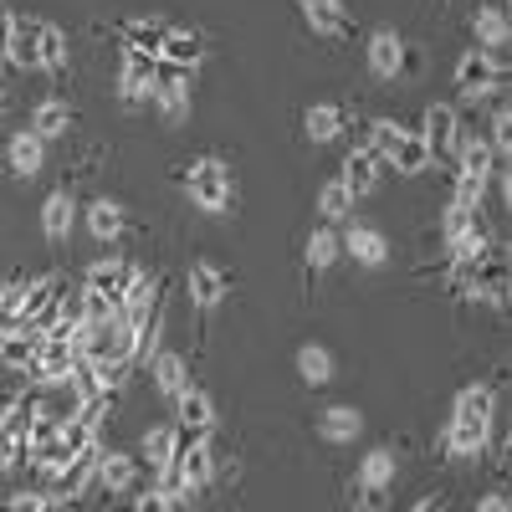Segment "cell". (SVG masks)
<instances>
[{
    "label": "cell",
    "instance_id": "1",
    "mask_svg": "<svg viewBox=\"0 0 512 512\" xmlns=\"http://www.w3.org/2000/svg\"><path fill=\"white\" fill-rule=\"evenodd\" d=\"M492 431H497V384H466L451 405V420L441 431V451L451 461H477L487 456L492 446Z\"/></svg>",
    "mask_w": 512,
    "mask_h": 512
},
{
    "label": "cell",
    "instance_id": "2",
    "mask_svg": "<svg viewBox=\"0 0 512 512\" xmlns=\"http://www.w3.org/2000/svg\"><path fill=\"white\" fill-rule=\"evenodd\" d=\"M185 195L205 210V216H226V210L236 205V175H231V164L216 159V154H200L185 164V175H180Z\"/></svg>",
    "mask_w": 512,
    "mask_h": 512
},
{
    "label": "cell",
    "instance_id": "3",
    "mask_svg": "<svg viewBox=\"0 0 512 512\" xmlns=\"http://www.w3.org/2000/svg\"><path fill=\"white\" fill-rule=\"evenodd\" d=\"M507 88V67H502V57L497 52H461V62H456V93H461V103H482V98H492V93H502Z\"/></svg>",
    "mask_w": 512,
    "mask_h": 512
},
{
    "label": "cell",
    "instance_id": "4",
    "mask_svg": "<svg viewBox=\"0 0 512 512\" xmlns=\"http://www.w3.org/2000/svg\"><path fill=\"white\" fill-rule=\"evenodd\" d=\"M139 272H144V267H139V262H128V256H98V262L82 272V287L98 292V297H108V303L118 308V303H123V292L134 287Z\"/></svg>",
    "mask_w": 512,
    "mask_h": 512
},
{
    "label": "cell",
    "instance_id": "5",
    "mask_svg": "<svg viewBox=\"0 0 512 512\" xmlns=\"http://www.w3.org/2000/svg\"><path fill=\"white\" fill-rule=\"evenodd\" d=\"M420 139L431 149V159H456V144H461V108L456 103H431L425 108V123H420Z\"/></svg>",
    "mask_w": 512,
    "mask_h": 512
},
{
    "label": "cell",
    "instance_id": "6",
    "mask_svg": "<svg viewBox=\"0 0 512 512\" xmlns=\"http://www.w3.org/2000/svg\"><path fill=\"white\" fill-rule=\"evenodd\" d=\"M175 431H180V441H210L216 436V400H210L200 384H190L175 400Z\"/></svg>",
    "mask_w": 512,
    "mask_h": 512
},
{
    "label": "cell",
    "instance_id": "7",
    "mask_svg": "<svg viewBox=\"0 0 512 512\" xmlns=\"http://www.w3.org/2000/svg\"><path fill=\"white\" fill-rule=\"evenodd\" d=\"M154 72H159V57L123 47V67H118V98H123L128 108H144V103L154 98Z\"/></svg>",
    "mask_w": 512,
    "mask_h": 512
},
{
    "label": "cell",
    "instance_id": "8",
    "mask_svg": "<svg viewBox=\"0 0 512 512\" xmlns=\"http://www.w3.org/2000/svg\"><path fill=\"white\" fill-rule=\"evenodd\" d=\"M190 82H195V72H180V67H169V62H159V72H154V108L169 118V123H180L185 113H190Z\"/></svg>",
    "mask_w": 512,
    "mask_h": 512
},
{
    "label": "cell",
    "instance_id": "9",
    "mask_svg": "<svg viewBox=\"0 0 512 512\" xmlns=\"http://www.w3.org/2000/svg\"><path fill=\"white\" fill-rule=\"evenodd\" d=\"M72 364H77V349L62 344V338H41V354L31 364V384L36 390H62L72 379Z\"/></svg>",
    "mask_w": 512,
    "mask_h": 512
},
{
    "label": "cell",
    "instance_id": "10",
    "mask_svg": "<svg viewBox=\"0 0 512 512\" xmlns=\"http://www.w3.org/2000/svg\"><path fill=\"white\" fill-rule=\"evenodd\" d=\"M144 369H149L154 390H159L169 405H175V400L190 390V384H195V374H190V359H185V354H175V349H159V354H154Z\"/></svg>",
    "mask_w": 512,
    "mask_h": 512
},
{
    "label": "cell",
    "instance_id": "11",
    "mask_svg": "<svg viewBox=\"0 0 512 512\" xmlns=\"http://www.w3.org/2000/svg\"><path fill=\"white\" fill-rule=\"evenodd\" d=\"M384 169H390V164H384L379 154H369V149H349V154H344V169H338V180H344V190H349L354 200H364V195L379 190Z\"/></svg>",
    "mask_w": 512,
    "mask_h": 512
},
{
    "label": "cell",
    "instance_id": "12",
    "mask_svg": "<svg viewBox=\"0 0 512 512\" xmlns=\"http://www.w3.org/2000/svg\"><path fill=\"white\" fill-rule=\"evenodd\" d=\"M139 472H144L139 456L108 451V446H103V456H98V477H93V482H98L108 497H123V492H134V487H139Z\"/></svg>",
    "mask_w": 512,
    "mask_h": 512
},
{
    "label": "cell",
    "instance_id": "13",
    "mask_svg": "<svg viewBox=\"0 0 512 512\" xmlns=\"http://www.w3.org/2000/svg\"><path fill=\"white\" fill-rule=\"evenodd\" d=\"M236 287V277L226 272V267H216V262H195L190 267V303L200 308V313H210V308H221V297Z\"/></svg>",
    "mask_w": 512,
    "mask_h": 512
},
{
    "label": "cell",
    "instance_id": "14",
    "mask_svg": "<svg viewBox=\"0 0 512 512\" xmlns=\"http://www.w3.org/2000/svg\"><path fill=\"white\" fill-rule=\"evenodd\" d=\"M364 57H369V72H374L379 82L400 77V57H405V41H400V31L379 26V31H374V36L364 41Z\"/></svg>",
    "mask_w": 512,
    "mask_h": 512
},
{
    "label": "cell",
    "instance_id": "15",
    "mask_svg": "<svg viewBox=\"0 0 512 512\" xmlns=\"http://www.w3.org/2000/svg\"><path fill=\"white\" fill-rule=\"evenodd\" d=\"M338 241H344V256H354L359 267H384V262H390V241H384V231H374V226L349 221V231Z\"/></svg>",
    "mask_w": 512,
    "mask_h": 512
},
{
    "label": "cell",
    "instance_id": "16",
    "mask_svg": "<svg viewBox=\"0 0 512 512\" xmlns=\"http://www.w3.org/2000/svg\"><path fill=\"white\" fill-rule=\"evenodd\" d=\"M72 67V52H67V31L52 26V21H36V72H52L62 77Z\"/></svg>",
    "mask_w": 512,
    "mask_h": 512
},
{
    "label": "cell",
    "instance_id": "17",
    "mask_svg": "<svg viewBox=\"0 0 512 512\" xmlns=\"http://www.w3.org/2000/svg\"><path fill=\"white\" fill-rule=\"evenodd\" d=\"M72 123H77L72 103L47 98V103H36V108H31V123H26V128H31L41 144H52V139H67V134H72Z\"/></svg>",
    "mask_w": 512,
    "mask_h": 512
},
{
    "label": "cell",
    "instance_id": "18",
    "mask_svg": "<svg viewBox=\"0 0 512 512\" xmlns=\"http://www.w3.org/2000/svg\"><path fill=\"white\" fill-rule=\"evenodd\" d=\"M72 221H77L72 190H52L47 200H41V236H47L52 246H62V241L72 236Z\"/></svg>",
    "mask_w": 512,
    "mask_h": 512
},
{
    "label": "cell",
    "instance_id": "19",
    "mask_svg": "<svg viewBox=\"0 0 512 512\" xmlns=\"http://www.w3.org/2000/svg\"><path fill=\"white\" fill-rule=\"evenodd\" d=\"M318 436L333 441V446L359 441V436H364V415H359V405H328V410H318Z\"/></svg>",
    "mask_w": 512,
    "mask_h": 512
},
{
    "label": "cell",
    "instance_id": "20",
    "mask_svg": "<svg viewBox=\"0 0 512 512\" xmlns=\"http://www.w3.org/2000/svg\"><path fill=\"white\" fill-rule=\"evenodd\" d=\"M175 31L169 21H159V16H128V21H118V36H123V47H134V52H149V57H159V47H164V36Z\"/></svg>",
    "mask_w": 512,
    "mask_h": 512
},
{
    "label": "cell",
    "instance_id": "21",
    "mask_svg": "<svg viewBox=\"0 0 512 512\" xmlns=\"http://www.w3.org/2000/svg\"><path fill=\"white\" fill-rule=\"evenodd\" d=\"M41 338L36 328H16V333H0V364H6L11 374H31L36 354H41Z\"/></svg>",
    "mask_w": 512,
    "mask_h": 512
},
{
    "label": "cell",
    "instance_id": "22",
    "mask_svg": "<svg viewBox=\"0 0 512 512\" xmlns=\"http://www.w3.org/2000/svg\"><path fill=\"white\" fill-rule=\"evenodd\" d=\"M297 6H303V16L318 36H354V21L344 11V0H297Z\"/></svg>",
    "mask_w": 512,
    "mask_h": 512
},
{
    "label": "cell",
    "instance_id": "23",
    "mask_svg": "<svg viewBox=\"0 0 512 512\" xmlns=\"http://www.w3.org/2000/svg\"><path fill=\"white\" fill-rule=\"evenodd\" d=\"M175 451H180V431L175 425H154V431H144V441H139V466L144 472H164V466L175 461Z\"/></svg>",
    "mask_w": 512,
    "mask_h": 512
},
{
    "label": "cell",
    "instance_id": "24",
    "mask_svg": "<svg viewBox=\"0 0 512 512\" xmlns=\"http://www.w3.org/2000/svg\"><path fill=\"white\" fill-rule=\"evenodd\" d=\"M6 164H11V175L36 180V175H41V164H47V144H41L31 128H21V134L11 139V149H6Z\"/></svg>",
    "mask_w": 512,
    "mask_h": 512
},
{
    "label": "cell",
    "instance_id": "25",
    "mask_svg": "<svg viewBox=\"0 0 512 512\" xmlns=\"http://www.w3.org/2000/svg\"><path fill=\"white\" fill-rule=\"evenodd\" d=\"M472 36H477V47H482V52H497V57H502L507 36H512L507 11H502V6H477V11H472Z\"/></svg>",
    "mask_w": 512,
    "mask_h": 512
},
{
    "label": "cell",
    "instance_id": "26",
    "mask_svg": "<svg viewBox=\"0 0 512 512\" xmlns=\"http://www.w3.org/2000/svg\"><path fill=\"white\" fill-rule=\"evenodd\" d=\"M344 128H349V113L338 108V103H313V108L303 113V134H308L313 144H333Z\"/></svg>",
    "mask_w": 512,
    "mask_h": 512
},
{
    "label": "cell",
    "instance_id": "27",
    "mask_svg": "<svg viewBox=\"0 0 512 512\" xmlns=\"http://www.w3.org/2000/svg\"><path fill=\"white\" fill-rule=\"evenodd\" d=\"M333 374H338V364H333V354L323 344H303V349H297V379H303L308 390H328Z\"/></svg>",
    "mask_w": 512,
    "mask_h": 512
},
{
    "label": "cell",
    "instance_id": "28",
    "mask_svg": "<svg viewBox=\"0 0 512 512\" xmlns=\"http://www.w3.org/2000/svg\"><path fill=\"white\" fill-rule=\"evenodd\" d=\"M338 256H344V241H338V226H318L313 236H308V246H303V267L318 277V272H328Z\"/></svg>",
    "mask_w": 512,
    "mask_h": 512
},
{
    "label": "cell",
    "instance_id": "29",
    "mask_svg": "<svg viewBox=\"0 0 512 512\" xmlns=\"http://www.w3.org/2000/svg\"><path fill=\"white\" fill-rule=\"evenodd\" d=\"M200 57H205V41L190 36V31H169V36H164V47H159V62L180 67V72H195Z\"/></svg>",
    "mask_w": 512,
    "mask_h": 512
},
{
    "label": "cell",
    "instance_id": "30",
    "mask_svg": "<svg viewBox=\"0 0 512 512\" xmlns=\"http://www.w3.org/2000/svg\"><path fill=\"white\" fill-rule=\"evenodd\" d=\"M400 134H405V128H400L395 118H369V123L359 128V144H354V149H369V154H379L384 164H390V154H395Z\"/></svg>",
    "mask_w": 512,
    "mask_h": 512
},
{
    "label": "cell",
    "instance_id": "31",
    "mask_svg": "<svg viewBox=\"0 0 512 512\" xmlns=\"http://www.w3.org/2000/svg\"><path fill=\"white\" fill-rule=\"evenodd\" d=\"M354 195L344 190V180H328L323 190H318V216H323V226H349L354 221Z\"/></svg>",
    "mask_w": 512,
    "mask_h": 512
},
{
    "label": "cell",
    "instance_id": "32",
    "mask_svg": "<svg viewBox=\"0 0 512 512\" xmlns=\"http://www.w3.org/2000/svg\"><path fill=\"white\" fill-rule=\"evenodd\" d=\"M400 477V461H395V451L390 446H374L364 461H359V477H354V487H390Z\"/></svg>",
    "mask_w": 512,
    "mask_h": 512
},
{
    "label": "cell",
    "instance_id": "33",
    "mask_svg": "<svg viewBox=\"0 0 512 512\" xmlns=\"http://www.w3.org/2000/svg\"><path fill=\"white\" fill-rule=\"evenodd\" d=\"M436 159H431V149H425V139L420 134H400V144H395V154H390V169H400V175H425Z\"/></svg>",
    "mask_w": 512,
    "mask_h": 512
},
{
    "label": "cell",
    "instance_id": "34",
    "mask_svg": "<svg viewBox=\"0 0 512 512\" xmlns=\"http://www.w3.org/2000/svg\"><path fill=\"white\" fill-rule=\"evenodd\" d=\"M82 216H88V231H93L98 241H118V236H123V226H128L118 200H93L88 210H82Z\"/></svg>",
    "mask_w": 512,
    "mask_h": 512
},
{
    "label": "cell",
    "instance_id": "35",
    "mask_svg": "<svg viewBox=\"0 0 512 512\" xmlns=\"http://www.w3.org/2000/svg\"><path fill=\"white\" fill-rule=\"evenodd\" d=\"M6 62L21 67V72H36V21H21V16H16V36H11Z\"/></svg>",
    "mask_w": 512,
    "mask_h": 512
},
{
    "label": "cell",
    "instance_id": "36",
    "mask_svg": "<svg viewBox=\"0 0 512 512\" xmlns=\"http://www.w3.org/2000/svg\"><path fill=\"white\" fill-rule=\"evenodd\" d=\"M26 323V282L0 287V333H16Z\"/></svg>",
    "mask_w": 512,
    "mask_h": 512
},
{
    "label": "cell",
    "instance_id": "37",
    "mask_svg": "<svg viewBox=\"0 0 512 512\" xmlns=\"http://www.w3.org/2000/svg\"><path fill=\"white\" fill-rule=\"evenodd\" d=\"M451 205H461V210H482V205H487V180L456 175V185H451Z\"/></svg>",
    "mask_w": 512,
    "mask_h": 512
},
{
    "label": "cell",
    "instance_id": "38",
    "mask_svg": "<svg viewBox=\"0 0 512 512\" xmlns=\"http://www.w3.org/2000/svg\"><path fill=\"white\" fill-rule=\"evenodd\" d=\"M482 221V210H461V205H446V216H441V241L451 246L461 231H472Z\"/></svg>",
    "mask_w": 512,
    "mask_h": 512
},
{
    "label": "cell",
    "instance_id": "39",
    "mask_svg": "<svg viewBox=\"0 0 512 512\" xmlns=\"http://www.w3.org/2000/svg\"><path fill=\"white\" fill-rule=\"evenodd\" d=\"M128 512H175V502H169L159 487H139V492H134V507H128Z\"/></svg>",
    "mask_w": 512,
    "mask_h": 512
},
{
    "label": "cell",
    "instance_id": "40",
    "mask_svg": "<svg viewBox=\"0 0 512 512\" xmlns=\"http://www.w3.org/2000/svg\"><path fill=\"white\" fill-rule=\"evenodd\" d=\"M354 497H359L364 512H384V507H390V487H354Z\"/></svg>",
    "mask_w": 512,
    "mask_h": 512
},
{
    "label": "cell",
    "instance_id": "41",
    "mask_svg": "<svg viewBox=\"0 0 512 512\" xmlns=\"http://www.w3.org/2000/svg\"><path fill=\"white\" fill-rule=\"evenodd\" d=\"M41 507H47V492H41V487H31V492H16V497L6 502V512H41Z\"/></svg>",
    "mask_w": 512,
    "mask_h": 512
},
{
    "label": "cell",
    "instance_id": "42",
    "mask_svg": "<svg viewBox=\"0 0 512 512\" xmlns=\"http://www.w3.org/2000/svg\"><path fill=\"white\" fill-rule=\"evenodd\" d=\"M11 36H16V11L0 6V62H6V52H11Z\"/></svg>",
    "mask_w": 512,
    "mask_h": 512
},
{
    "label": "cell",
    "instance_id": "43",
    "mask_svg": "<svg viewBox=\"0 0 512 512\" xmlns=\"http://www.w3.org/2000/svg\"><path fill=\"white\" fill-rule=\"evenodd\" d=\"M472 512H512V502H507V492H487Z\"/></svg>",
    "mask_w": 512,
    "mask_h": 512
},
{
    "label": "cell",
    "instance_id": "44",
    "mask_svg": "<svg viewBox=\"0 0 512 512\" xmlns=\"http://www.w3.org/2000/svg\"><path fill=\"white\" fill-rule=\"evenodd\" d=\"M410 512H446V497L441 492H425L420 502H410Z\"/></svg>",
    "mask_w": 512,
    "mask_h": 512
},
{
    "label": "cell",
    "instance_id": "45",
    "mask_svg": "<svg viewBox=\"0 0 512 512\" xmlns=\"http://www.w3.org/2000/svg\"><path fill=\"white\" fill-rule=\"evenodd\" d=\"M11 405H16V395H11V390H0V425H6V415H11Z\"/></svg>",
    "mask_w": 512,
    "mask_h": 512
},
{
    "label": "cell",
    "instance_id": "46",
    "mask_svg": "<svg viewBox=\"0 0 512 512\" xmlns=\"http://www.w3.org/2000/svg\"><path fill=\"white\" fill-rule=\"evenodd\" d=\"M67 507H72V502H62V497H52V492H47V507H41V512H67Z\"/></svg>",
    "mask_w": 512,
    "mask_h": 512
},
{
    "label": "cell",
    "instance_id": "47",
    "mask_svg": "<svg viewBox=\"0 0 512 512\" xmlns=\"http://www.w3.org/2000/svg\"><path fill=\"white\" fill-rule=\"evenodd\" d=\"M0 113H6V93H0Z\"/></svg>",
    "mask_w": 512,
    "mask_h": 512
}]
</instances>
